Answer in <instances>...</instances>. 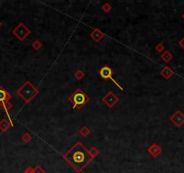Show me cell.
Instances as JSON below:
<instances>
[{"label": "cell", "mask_w": 184, "mask_h": 173, "mask_svg": "<svg viewBox=\"0 0 184 173\" xmlns=\"http://www.w3.org/2000/svg\"><path fill=\"white\" fill-rule=\"evenodd\" d=\"M11 124H10V122L6 119V118H4V119H2L1 121H0V130L2 131V132H6L10 127H11Z\"/></svg>", "instance_id": "12"}, {"label": "cell", "mask_w": 184, "mask_h": 173, "mask_svg": "<svg viewBox=\"0 0 184 173\" xmlns=\"http://www.w3.org/2000/svg\"><path fill=\"white\" fill-rule=\"evenodd\" d=\"M155 51H157L158 52H163L165 51V48H164V45L161 43H159L155 45Z\"/></svg>", "instance_id": "20"}, {"label": "cell", "mask_w": 184, "mask_h": 173, "mask_svg": "<svg viewBox=\"0 0 184 173\" xmlns=\"http://www.w3.org/2000/svg\"><path fill=\"white\" fill-rule=\"evenodd\" d=\"M90 153L92 158L94 159V158H96V157L99 154V150H98L96 147H92L91 149L90 150Z\"/></svg>", "instance_id": "19"}, {"label": "cell", "mask_w": 184, "mask_h": 173, "mask_svg": "<svg viewBox=\"0 0 184 173\" xmlns=\"http://www.w3.org/2000/svg\"><path fill=\"white\" fill-rule=\"evenodd\" d=\"M31 33H32V31L23 23H18L17 26L12 31V34L15 35L20 42H23Z\"/></svg>", "instance_id": "4"}, {"label": "cell", "mask_w": 184, "mask_h": 173, "mask_svg": "<svg viewBox=\"0 0 184 173\" xmlns=\"http://www.w3.org/2000/svg\"><path fill=\"white\" fill-rule=\"evenodd\" d=\"M90 37L95 43H99L105 37V34L103 32H101L98 28H95L90 33Z\"/></svg>", "instance_id": "10"}, {"label": "cell", "mask_w": 184, "mask_h": 173, "mask_svg": "<svg viewBox=\"0 0 184 173\" xmlns=\"http://www.w3.org/2000/svg\"><path fill=\"white\" fill-rule=\"evenodd\" d=\"M182 19H183V20H184V13H183V14H182Z\"/></svg>", "instance_id": "24"}, {"label": "cell", "mask_w": 184, "mask_h": 173, "mask_svg": "<svg viewBox=\"0 0 184 173\" xmlns=\"http://www.w3.org/2000/svg\"><path fill=\"white\" fill-rule=\"evenodd\" d=\"M79 134H81V136H83V137H87L90 134V129L87 126H82L79 130Z\"/></svg>", "instance_id": "14"}, {"label": "cell", "mask_w": 184, "mask_h": 173, "mask_svg": "<svg viewBox=\"0 0 184 173\" xmlns=\"http://www.w3.org/2000/svg\"><path fill=\"white\" fill-rule=\"evenodd\" d=\"M1 26H2V23L0 22V27H1Z\"/></svg>", "instance_id": "25"}, {"label": "cell", "mask_w": 184, "mask_h": 173, "mask_svg": "<svg viewBox=\"0 0 184 173\" xmlns=\"http://www.w3.org/2000/svg\"><path fill=\"white\" fill-rule=\"evenodd\" d=\"M173 54L169 51H164L161 54V59L166 63H169L172 60H173Z\"/></svg>", "instance_id": "13"}, {"label": "cell", "mask_w": 184, "mask_h": 173, "mask_svg": "<svg viewBox=\"0 0 184 173\" xmlns=\"http://www.w3.org/2000/svg\"><path fill=\"white\" fill-rule=\"evenodd\" d=\"M63 159L78 171H81L93 160L90 150L82 144L81 142H77L63 155Z\"/></svg>", "instance_id": "1"}, {"label": "cell", "mask_w": 184, "mask_h": 173, "mask_svg": "<svg viewBox=\"0 0 184 173\" xmlns=\"http://www.w3.org/2000/svg\"><path fill=\"white\" fill-rule=\"evenodd\" d=\"M69 102L72 104V107L75 110H81L90 101V97L81 89H77L69 97Z\"/></svg>", "instance_id": "3"}, {"label": "cell", "mask_w": 184, "mask_h": 173, "mask_svg": "<svg viewBox=\"0 0 184 173\" xmlns=\"http://www.w3.org/2000/svg\"><path fill=\"white\" fill-rule=\"evenodd\" d=\"M113 73H114V72H113L112 69H111L110 67H108V66H103V67H101L100 69L98 70V74H99V76H100L103 80H110L121 91H123L124 89L121 87V85H119V84L114 80V78H113Z\"/></svg>", "instance_id": "5"}, {"label": "cell", "mask_w": 184, "mask_h": 173, "mask_svg": "<svg viewBox=\"0 0 184 173\" xmlns=\"http://www.w3.org/2000/svg\"><path fill=\"white\" fill-rule=\"evenodd\" d=\"M33 139V137H32V135L29 134V133H24L23 135H22V140H23V142H24V143H27V142H29L31 140Z\"/></svg>", "instance_id": "16"}, {"label": "cell", "mask_w": 184, "mask_h": 173, "mask_svg": "<svg viewBox=\"0 0 184 173\" xmlns=\"http://www.w3.org/2000/svg\"><path fill=\"white\" fill-rule=\"evenodd\" d=\"M101 8H102V10L104 12H106V13H108V12H110L112 10V6H111V5L109 4V3H105L103 6H101Z\"/></svg>", "instance_id": "18"}, {"label": "cell", "mask_w": 184, "mask_h": 173, "mask_svg": "<svg viewBox=\"0 0 184 173\" xmlns=\"http://www.w3.org/2000/svg\"><path fill=\"white\" fill-rule=\"evenodd\" d=\"M147 150H148V152L153 158H157L161 154V151H162L161 146L158 143H153L149 148L147 149Z\"/></svg>", "instance_id": "9"}, {"label": "cell", "mask_w": 184, "mask_h": 173, "mask_svg": "<svg viewBox=\"0 0 184 173\" xmlns=\"http://www.w3.org/2000/svg\"><path fill=\"white\" fill-rule=\"evenodd\" d=\"M179 43V45L181 46V48H182V50H184V36L182 38V39H181V40H180V41H179V43Z\"/></svg>", "instance_id": "22"}, {"label": "cell", "mask_w": 184, "mask_h": 173, "mask_svg": "<svg viewBox=\"0 0 184 173\" xmlns=\"http://www.w3.org/2000/svg\"><path fill=\"white\" fill-rule=\"evenodd\" d=\"M11 97V94L0 86V105L2 106L4 104L8 103Z\"/></svg>", "instance_id": "8"}, {"label": "cell", "mask_w": 184, "mask_h": 173, "mask_svg": "<svg viewBox=\"0 0 184 173\" xmlns=\"http://www.w3.org/2000/svg\"><path fill=\"white\" fill-rule=\"evenodd\" d=\"M170 121L176 127H182L184 125V113L181 110H177L174 114L170 116Z\"/></svg>", "instance_id": "7"}, {"label": "cell", "mask_w": 184, "mask_h": 173, "mask_svg": "<svg viewBox=\"0 0 184 173\" xmlns=\"http://www.w3.org/2000/svg\"><path fill=\"white\" fill-rule=\"evenodd\" d=\"M17 95L23 99L25 103H30L33 99L38 96L39 89L31 83V81L26 80L23 85L17 89Z\"/></svg>", "instance_id": "2"}, {"label": "cell", "mask_w": 184, "mask_h": 173, "mask_svg": "<svg viewBox=\"0 0 184 173\" xmlns=\"http://www.w3.org/2000/svg\"><path fill=\"white\" fill-rule=\"evenodd\" d=\"M33 173H46L45 171L41 167V166H36L35 169H34V171H33Z\"/></svg>", "instance_id": "21"}, {"label": "cell", "mask_w": 184, "mask_h": 173, "mask_svg": "<svg viewBox=\"0 0 184 173\" xmlns=\"http://www.w3.org/2000/svg\"><path fill=\"white\" fill-rule=\"evenodd\" d=\"M160 74H161V76L164 80H169L173 76L174 72H173V69H171L169 66H165L164 68L161 69V70L160 71Z\"/></svg>", "instance_id": "11"}, {"label": "cell", "mask_w": 184, "mask_h": 173, "mask_svg": "<svg viewBox=\"0 0 184 173\" xmlns=\"http://www.w3.org/2000/svg\"><path fill=\"white\" fill-rule=\"evenodd\" d=\"M84 77H85V72L83 70H81V69H78L74 73V78L76 80H81Z\"/></svg>", "instance_id": "15"}, {"label": "cell", "mask_w": 184, "mask_h": 173, "mask_svg": "<svg viewBox=\"0 0 184 173\" xmlns=\"http://www.w3.org/2000/svg\"><path fill=\"white\" fill-rule=\"evenodd\" d=\"M33 171H34V169H32L31 167H28V168L24 171V172L23 173H33Z\"/></svg>", "instance_id": "23"}, {"label": "cell", "mask_w": 184, "mask_h": 173, "mask_svg": "<svg viewBox=\"0 0 184 173\" xmlns=\"http://www.w3.org/2000/svg\"><path fill=\"white\" fill-rule=\"evenodd\" d=\"M102 101H103L104 104L106 105L107 107L113 108L115 105L119 102V98H118V97H117L116 95H115L112 91H108V92L103 97H102Z\"/></svg>", "instance_id": "6"}, {"label": "cell", "mask_w": 184, "mask_h": 173, "mask_svg": "<svg viewBox=\"0 0 184 173\" xmlns=\"http://www.w3.org/2000/svg\"><path fill=\"white\" fill-rule=\"evenodd\" d=\"M32 47L35 49V51H39L43 47V44H42V43L39 40H35V41L33 42V43H32Z\"/></svg>", "instance_id": "17"}]
</instances>
